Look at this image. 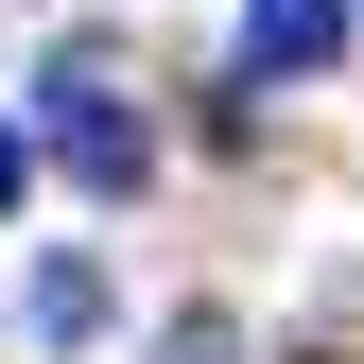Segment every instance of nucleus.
Returning a JSON list of instances; mask_svg holds the SVG:
<instances>
[{"label":"nucleus","mask_w":364,"mask_h":364,"mask_svg":"<svg viewBox=\"0 0 364 364\" xmlns=\"http://www.w3.org/2000/svg\"><path fill=\"white\" fill-rule=\"evenodd\" d=\"M35 139H53V156L87 173V191H139V173H156V139L105 105V70H53V87H35Z\"/></svg>","instance_id":"f257e3e1"},{"label":"nucleus","mask_w":364,"mask_h":364,"mask_svg":"<svg viewBox=\"0 0 364 364\" xmlns=\"http://www.w3.org/2000/svg\"><path fill=\"white\" fill-rule=\"evenodd\" d=\"M18 173H35V139H18V122H0V208H18Z\"/></svg>","instance_id":"39448f33"},{"label":"nucleus","mask_w":364,"mask_h":364,"mask_svg":"<svg viewBox=\"0 0 364 364\" xmlns=\"http://www.w3.org/2000/svg\"><path fill=\"white\" fill-rule=\"evenodd\" d=\"M156 364H243V330H225V312H191V330H173Z\"/></svg>","instance_id":"20e7f679"},{"label":"nucleus","mask_w":364,"mask_h":364,"mask_svg":"<svg viewBox=\"0 0 364 364\" xmlns=\"http://www.w3.org/2000/svg\"><path fill=\"white\" fill-rule=\"evenodd\" d=\"M347 53V0H243V87H295Z\"/></svg>","instance_id":"f03ea898"},{"label":"nucleus","mask_w":364,"mask_h":364,"mask_svg":"<svg viewBox=\"0 0 364 364\" xmlns=\"http://www.w3.org/2000/svg\"><path fill=\"white\" fill-rule=\"evenodd\" d=\"M105 330V260H35V347H87Z\"/></svg>","instance_id":"7ed1b4c3"}]
</instances>
